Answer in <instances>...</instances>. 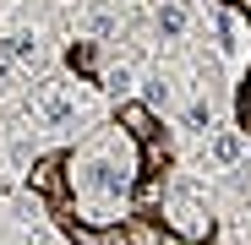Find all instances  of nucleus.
Returning a JSON list of instances; mask_svg holds the SVG:
<instances>
[{
    "instance_id": "f257e3e1",
    "label": "nucleus",
    "mask_w": 251,
    "mask_h": 245,
    "mask_svg": "<svg viewBox=\"0 0 251 245\" xmlns=\"http://www.w3.org/2000/svg\"><path fill=\"white\" fill-rule=\"evenodd\" d=\"M71 185L88 196V201L109 207V201H120L126 185H131V163H120L109 147H93L88 158H76V163H71Z\"/></svg>"
},
{
    "instance_id": "f03ea898",
    "label": "nucleus",
    "mask_w": 251,
    "mask_h": 245,
    "mask_svg": "<svg viewBox=\"0 0 251 245\" xmlns=\"http://www.w3.org/2000/svg\"><path fill=\"white\" fill-rule=\"evenodd\" d=\"M33 114L44 120V126H71V114H76V104L66 98V88H38V98H33Z\"/></svg>"
},
{
    "instance_id": "7ed1b4c3",
    "label": "nucleus",
    "mask_w": 251,
    "mask_h": 245,
    "mask_svg": "<svg viewBox=\"0 0 251 245\" xmlns=\"http://www.w3.org/2000/svg\"><path fill=\"white\" fill-rule=\"evenodd\" d=\"M219 38H224V49H235V55L251 49V27H246V17H240V11H224V17H219Z\"/></svg>"
},
{
    "instance_id": "20e7f679",
    "label": "nucleus",
    "mask_w": 251,
    "mask_h": 245,
    "mask_svg": "<svg viewBox=\"0 0 251 245\" xmlns=\"http://www.w3.org/2000/svg\"><path fill=\"white\" fill-rule=\"evenodd\" d=\"M158 33L164 38H180L186 33V6H180V0H164V6H158Z\"/></svg>"
},
{
    "instance_id": "39448f33",
    "label": "nucleus",
    "mask_w": 251,
    "mask_h": 245,
    "mask_svg": "<svg viewBox=\"0 0 251 245\" xmlns=\"http://www.w3.org/2000/svg\"><path fill=\"white\" fill-rule=\"evenodd\" d=\"M120 126H131V136H153V109H142V104H126L120 109Z\"/></svg>"
},
{
    "instance_id": "423d86ee",
    "label": "nucleus",
    "mask_w": 251,
    "mask_h": 245,
    "mask_svg": "<svg viewBox=\"0 0 251 245\" xmlns=\"http://www.w3.org/2000/svg\"><path fill=\"white\" fill-rule=\"evenodd\" d=\"M6 55H11V60H38V38H33V33H11V38H6Z\"/></svg>"
},
{
    "instance_id": "0eeeda50",
    "label": "nucleus",
    "mask_w": 251,
    "mask_h": 245,
    "mask_svg": "<svg viewBox=\"0 0 251 245\" xmlns=\"http://www.w3.org/2000/svg\"><path fill=\"white\" fill-rule=\"evenodd\" d=\"M186 126H191V131H207V126H213V104H207V98H197V104L186 109Z\"/></svg>"
},
{
    "instance_id": "6e6552de",
    "label": "nucleus",
    "mask_w": 251,
    "mask_h": 245,
    "mask_svg": "<svg viewBox=\"0 0 251 245\" xmlns=\"http://www.w3.org/2000/svg\"><path fill=\"white\" fill-rule=\"evenodd\" d=\"M55 169H60V158H44V163L33 169V185H38V191H55Z\"/></svg>"
},
{
    "instance_id": "1a4fd4ad",
    "label": "nucleus",
    "mask_w": 251,
    "mask_h": 245,
    "mask_svg": "<svg viewBox=\"0 0 251 245\" xmlns=\"http://www.w3.org/2000/svg\"><path fill=\"white\" fill-rule=\"evenodd\" d=\"M104 88H109V93H126V88H131V71H126V66H109V71H104Z\"/></svg>"
},
{
    "instance_id": "9d476101",
    "label": "nucleus",
    "mask_w": 251,
    "mask_h": 245,
    "mask_svg": "<svg viewBox=\"0 0 251 245\" xmlns=\"http://www.w3.org/2000/svg\"><path fill=\"white\" fill-rule=\"evenodd\" d=\"M213 158H219V163H235V158H240V142H235V136H219V142H213Z\"/></svg>"
},
{
    "instance_id": "9b49d317",
    "label": "nucleus",
    "mask_w": 251,
    "mask_h": 245,
    "mask_svg": "<svg viewBox=\"0 0 251 245\" xmlns=\"http://www.w3.org/2000/svg\"><path fill=\"white\" fill-rule=\"evenodd\" d=\"M71 240H76V245H104L99 229H76V223H71Z\"/></svg>"
}]
</instances>
